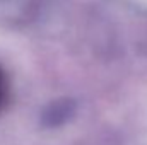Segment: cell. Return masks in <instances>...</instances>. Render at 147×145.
Here are the masks:
<instances>
[{"instance_id":"1","label":"cell","mask_w":147,"mask_h":145,"mask_svg":"<svg viewBox=\"0 0 147 145\" xmlns=\"http://www.w3.org/2000/svg\"><path fill=\"white\" fill-rule=\"evenodd\" d=\"M9 99V82H7V75L0 68V111L5 108Z\"/></svg>"}]
</instances>
